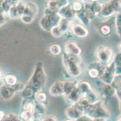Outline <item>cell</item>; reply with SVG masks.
Returning <instances> with one entry per match:
<instances>
[{"label":"cell","instance_id":"d6986e66","mask_svg":"<svg viewBox=\"0 0 121 121\" xmlns=\"http://www.w3.org/2000/svg\"><path fill=\"white\" fill-rule=\"evenodd\" d=\"M72 20L63 18H61L59 24L57 25L59 27V28L62 31L63 34L65 32H68V31L70 30L71 29V27H72V24H73L72 23Z\"/></svg>","mask_w":121,"mask_h":121},{"label":"cell","instance_id":"60d3db41","mask_svg":"<svg viewBox=\"0 0 121 121\" xmlns=\"http://www.w3.org/2000/svg\"><path fill=\"white\" fill-rule=\"evenodd\" d=\"M3 72H2V70H1V68H0V82H1L2 81V79H3Z\"/></svg>","mask_w":121,"mask_h":121},{"label":"cell","instance_id":"5b68a950","mask_svg":"<svg viewBox=\"0 0 121 121\" xmlns=\"http://www.w3.org/2000/svg\"><path fill=\"white\" fill-rule=\"evenodd\" d=\"M121 12V0H110L102 5L99 15L103 18H109Z\"/></svg>","mask_w":121,"mask_h":121},{"label":"cell","instance_id":"74e56055","mask_svg":"<svg viewBox=\"0 0 121 121\" xmlns=\"http://www.w3.org/2000/svg\"><path fill=\"white\" fill-rule=\"evenodd\" d=\"M63 35H65V36H66V38L68 39H72V38H73V34L72 33L71 30H70L65 32V33L63 34Z\"/></svg>","mask_w":121,"mask_h":121},{"label":"cell","instance_id":"603a6c76","mask_svg":"<svg viewBox=\"0 0 121 121\" xmlns=\"http://www.w3.org/2000/svg\"><path fill=\"white\" fill-rule=\"evenodd\" d=\"M77 87H78L79 90L81 92V93H82V96H84V95H86L87 93L91 92L92 90L90 84L86 81L80 82L77 85Z\"/></svg>","mask_w":121,"mask_h":121},{"label":"cell","instance_id":"8d00e7d4","mask_svg":"<svg viewBox=\"0 0 121 121\" xmlns=\"http://www.w3.org/2000/svg\"><path fill=\"white\" fill-rule=\"evenodd\" d=\"M77 121H92L93 119L86 113H83Z\"/></svg>","mask_w":121,"mask_h":121},{"label":"cell","instance_id":"44dd1931","mask_svg":"<svg viewBox=\"0 0 121 121\" xmlns=\"http://www.w3.org/2000/svg\"><path fill=\"white\" fill-rule=\"evenodd\" d=\"M75 18L77 19L81 23V24L85 27L88 26L90 24V23H91V21L87 16L86 14L85 13V11H84V9L81 12H79L78 13H76Z\"/></svg>","mask_w":121,"mask_h":121},{"label":"cell","instance_id":"b9f144b4","mask_svg":"<svg viewBox=\"0 0 121 121\" xmlns=\"http://www.w3.org/2000/svg\"><path fill=\"white\" fill-rule=\"evenodd\" d=\"M4 1V0H0V4H1V3L2 2Z\"/></svg>","mask_w":121,"mask_h":121},{"label":"cell","instance_id":"7c38bea8","mask_svg":"<svg viewBox=\"0 0 121 121\" xmlns=\"http://www.w3.org/2000/svg\"><path fill=\"white\" fill-rule=\"evenodd\" d=\"M83 111L78 106L73 104L67 108L65 110V115L71 121H77L83 114Z\"/></svg>","mask_w":121,"mask_h":121},{"label":"cell","instance_id":"ac0fdd59","mask_svg":"<svg viewBox=\"0 0 121 121\" xmlns=\"http://www.w3.org/2000/svg\"><path fill=\"white\" fill-rule=\"evenodd\" d=\"M67 54L76 56H80L81 53V49L77 44L74 42L69 41L65 44V52Z\"/></svg>","mask_w":121,"mask_h":121},{"label":"cell","instance_id":"e0dca14e","mask_svg":"<svg viewBox=\"0 0 121 121\" xmlns=\"http://www.w3.org/2000/svg\"><path fill=\"white\" fill-rule=\"evenodd\" d=\"M57 13L61 16V18L70 20L73 19L75 16L74 12L72 10L71 5L69 4L59 9Z\"/></svg>","mask_w":121,"mask_h":121},{"label":"cell","instance_id":"e575fe53","mask_svg":"<svg viewBox=\"0 0 121 121\" xmlns=\"http://www.w3.org/2000/svg\"><path fill=\"white\" fill-rule=\"evenodd\" d=\"M9 17L6 14L3 13V12L0 13V27L2 26L4 23H6Z\"/></svg>","mask_w":121,"mask_h":121},{"label":"cell","instance_id":"d4e9b609","mask_svg":"<svg viewBox=\"0 0 121 121\" xmlns=\"http://www.w3.org/2000/svg\"><path fill=\"white\" fill-rule=\"evenodd\" d=\"M22 121H34L33 112L27 110H23V111L19 115Z\"/></svg>","mask_w":121,"mask_h":121},{"label":"cell","instance_id":"f1b7e54d","mask_svg":"<svg viewBox=\"0 0 121 121\" xmlns=\"http://www.w3.org/2000/svg\"><path fill=\"white\" fill-rule=\"evenodd\" d=\"M35 99L37 101L45 105V103L47 101L48 97H47L46 93L43 92V91H42V92H37V93L35 94Z\"/></svg>","mask_w":121,"mask_h":121},{"label":"cell","instance_id":"484cf974","mask_svg":"<svg viewBox=\"0 0 121 121\" xmlns=\"http://www.w3.org/2000/svg\"><path fill=\"white\" fill-rule=\"evenodd\" d=\"M115 29L116 32L118 36L121 37V12L116 13V17H115Z\"/></svg>","mask_w":121,"mask_h":121},{"label":"cell","instance_id":"5bb4252c","mask_svg":"<svg viewBox=\"0 0 121 121\" xmlns=\"http://www.w3.org/2000/svg\"><path fill=\"white\" fill-rule=\"evenodd\" d=\"M71 30L73 35L78 38H85L89 34V31L86 27L78 23L72 24Z\"/></svg>","mask_w":121,"mask_h":121},{"label":"cell","instance_id":"ab89813d","mask_svg":"<svg viewBox=\"0 0 121 121\" xmlns=\"http://www.w3.org/2000/svg\"><path fill=\"white\" fill-rule=\"evenodd\" d=\"M5 115V113L3 110H0V121H3L4 116Z\"/></svg>","mask_w":121,"mask_h":121},{"label":"cell","instance_id":"7402d4cb","mask_svg":"<svg viewBox=\"0 0 121 121\" xmlns=\"http://www.w3.org/2000/svg\"><path fill=\"white\" fill-rule=\"evenodd\" d=\"M36 100L35 99H23L22 102V107L23 110L31 111L33 112L34 108L35 106Z\"/></svg>","mask_w":121,"mask_h":121},{"label":"cell","instance_id":"8fae6325","mask_svg":"<svg viewBox=\"0 0 121 121\" xmlns=\"http://www.w3.org/2000/svg\"><path fill=\"white\" fill-rule=\"evenodd\" d=\"M105 68V65L99 62L91 64L88 68V75L91 78L98 79L104 72Z\"/></svg>","mask_w":121,"mask_h":121},{"label":"cell","instance_id":"ba28073f","mask_svg":"<svg viewBox=\"0 0 121 121\" xmlns=\"http://www.w3.org/2000/svg\"><path fill=\"white\" fill-rule=\"evenodd\" d=\"M113 51L109 47L102 46L99 47L96 51V57L99 63L107 66L113 61Z\"/></svg>","mask_w":121,"mask_h":121},{"label":"cell","instance_id":"8992f818","mask_svg":"<svg viewBox=\"0 0 121 121\" xmlns=\"http://www.w3.org/2000/svg\"><path fill=\"white\" fill-rule=\"evenodd\" d=\"M61 18V16L57 13L44 14L40 19L39 24L43 30L50 32L52 27L59 24Z\"/></svg>","mask_w":121,"mask_h":121},{"label":"cell","instance_id":"3957f363","mask_svg":"<svg viewBox=\"0 0 121 121\" xmlns=\"http://www.w3.org/2000/svg\"><path fill=\"white\" fill-rule=\"evenodd\" d=\"M84 113L92 117L93 120V119L98 117L109 119L110 117V113L105 108L101 99L91 104L90 107Z\"/></svg>","mask_w":121,"mask_h":121},{"label":"cell","instance_id":"4fadbf2b","mask_svg":"<svg viewBox=\"0 0 121 121\" xmlns=\"http://www.w3.org/2000/svg\"><path fill=\"white\" fill-rule=\"evenodd\" d=\"M65 96V99L67 102L72 104V105L78 102L83 97L82 93L79 90L77 85L68 95Z\"/></svg>","mask_w":121,"mask_h":121},{"label":"cell","instance_id":"ffe728a7","mask_svg":"<svg viewBox=\"0 0 121 121\" xmlns=\"http://www.w3.org/2000/svg\"><path fill=\"white\" fill-rule=\"evenodd\" d=\"M21 92V96L22 99H35L36 93L30 87H29L27 84L24 85V88Z\"/></svg>","mask_w":121,"mask_h":121},{"label":"cell","instance_id":"d6a6232c","mask_svg":"<svg viewBox=\"0 0 121 121\" xmlns=\"http://www.w3.org/2000/svg\"><path fill=\"white\" fill-rule=\"evenodd\" d=\"M100 33L103 35V36H107L111 33V28L108 25H103L100 27L99 28Z\"/></svg>","mask_w":121,"mask_h":121},{"label":"cell","instance_id":"836d02e7","mask_svg":"<svg viewBox=\"0 0 121 121\" xmlns=\"http://www.w3.org/2000/svg\"><path fill=\"white\" fill-rule=\"evenodd\" d=\"M113 61L116 67H121V54L120 53L116 54V56L113 57Z\"/></svg>","mask_w":121,"mask_h":121},{"label":"cell","instance_id":"9c48e42d","mask_svg":"<svg viewBox=\"0 0 121 121\" xmlns=\"http://www.w3.org/2000/svg\"><path fill=\"white\" fill-rule=\"evenodd\" d=\"M97 86L100 91L101 96L105 99H108L112 97L115 95V88L112 84H104L98 79Z\"/></svg>","mask_w":121,"mask_h":121},{"label":"cell","instance_id":"7a4b0ae2","mask_svg":"<svg viewBox=\"0 0 121 121\" xmlns=\"http://www.w3.org/2000/svg\"><path fill=\"white\" fill-rule=\"evenodd\" d=\"M63 64L66 72L71 77H78L82 74L81 58L80 56L69 55L66 53H63Z\"/></svg>","mask_w":121,"mask_h":121},{"label":"cell","instance_id":"30bf717a","mask_svg":"<svg viewBox=\"0 0 121 121\" xmlns=\"http://www.w3.org/2000/svg\"><path fill=\"white\" fill-rule=\"evenodd\" d=\"M25 4L26 3L21 1L15 5H12L7 14L9 18L15 19L20 18L21 16L25 9Z\"/></svg>","mask_w":121,"mask_h":121},{"label":"cell","instance_id":"cb8c5ba5","mask_svg":"<svg viewBox=\"0 0 121 121\" xmlns=\"http://www.w3.org/2000/svg\"><path fill=\"white\" fill-rule=\"evenodd\" d=\"M71 5L75 15L76 13H78L82 11L84 9V3L82 1H78V0L75 1Z\"/></svg>","mask_w":121,"mask_h":121},{"label":"cell","instance_id":"83f0119b","mask_svg":"<svg viewBox=\"0 0 121 121\" xmlns=\"http://www.w3.org/2000/svg\"><path fill=\"white\" fill-rule=\"evenodd\" d=\"M76 84L73 82L67 80L64 82V96L68 95L76 87Z\"/></svg>","mask_w":121,"mask_h":121},{"label":"cell","instance_id":"9a60e30c","mask_svg":"<svg viewBox=\"0 0 121 121\" xmlns=\"http://www.w3.org/2000/svg\"><path fill=\"white\" fill-rule=\"evenodd\" d=\"M45 113L46 108L45 105L36 100L35 106L33 110L34 121H40L41 119L45 115Z\"/></svg>","mask_w":121,"mask_h":121},{"label":"cell","instance_id":"4dcf8cb0","mask_svg":"<svg viewBox=\"0 0 121 121\" xmlns=\"http://www.w3.org/2000/svg\"><path fill=\"white\" fill-rule=\"evenodd\" d=\"M3 121H22L20 116L15 113H8L5 115L4 116Z\"/></svg>","mask_w":121,"mask_h":121},{"label":"cell","instance_id":"52a82bcc","mask_svg":"<svg viewBox=\"0 0 121 121\" xmlns=\"http://www.w3.org/2000/svg\"><path fill=\"white\" fill-rule=\"evenodd\" d=\"M38 13V7L36 4L31 2L25 4L24 12L20 17L22 22L25 24H31L34 21Z\"/></svg>","mask_w":121,"mask_h":121},{"label":"cell","instance_id":"6da1fadb","mask_svg":"<svg viewBox=\"0 0 121 121\" xmlns=\"http://www.w3.org/2000/svg\"><path fill=\"white\" fill-rule=\"evenodd\" d=\"M47 76L41 62H37L35 65L33 75L27 82V85L30 87L35 93L42 92L45 86Z\"/></svg>","mask_w":121,"mask_h":121},{"label":"cell","instance_id":"277c9868","mask_svg":"<svg viewBox=\"0 0 121 121\" xmlns=\"http://www.w3.org/2000/svg\"><path fill=\"white\" fill-rule=\"evenodd\" d=\"M22 83L17 82L14 85L3 84L0 87V99L4 101L12 99L16 93L22 90L24 87Z\"/></svg>","mask_w":121,"mask_h":121},{"label":"cell","instance_id":"d590c367","mask_svg":"<svg viewBox=\"0 0 121 121\" xmlns=\"http://www.w3.org/2000/svg\"><path fill=\"white\" fill-rule=\"evenodd\" d=\"M40 121H58L57 117L53 115H48V116H44Z\"/></svg>","mask_w":121,"mask_h":121},{"label":"cell","instance_id":"2e32d148","mask_svg":"<svg viewBox=\"0 0 121 121\" xmlns=\"http://www.w3.org/2000/svg\"><path fill=\"white\" fill-rule=\"evenodd\" d=\"M49 92L52 96L64 95V82L57 81L54 83L51 87Z\"/></svg>","mask_w":121,"mask_h":121},{"label":"cell","instance_id":"1f68e13d","mask_svg":"<svg viewBox=\"0 0 121 121\" xmlns=\"http://www.w3.org/2000/svg\"><path fill=\"white\" fill-rule=\"evenodd\" d=\"M50 32L51 33L52 36H54L55 38H60L63 35V33L60 30L58 25H56V26L52 27L50 30Z\"/></svg>","mask_w":121,"mask_h":121},{"label":"cell","instance_id":"f35d334b","mask_svg":"<svg viewBox=\"0 0 121 121\" xmlns=\"http://www.w3.org/2000/svg\"><path fill=\"white\" fill-rule=\"evenodd\" d=\"M108 119L104 118V117H98V118L93 119V121H107Z\"/></svg>","mask_w":121,"mask_h":121},{"label":"cell","instance_id":"f546056e","mask_svg":"<svg viewBox=\"0 0 121 121\" xmlns=\"http://www.w3.org/2000/svg\"><path fill=\"white\" fill-rule=\"evenodd\" d=\"M49 52L54 56H58L61 53V48L60 45L54 44L49 47Z\"/></svg>","mask_w":121,"mask_h":121},{"label":"cell","instance_id":"4316f807","mask_svg":"<svg viewBox=\"0 0 121 121\" xmlns=\"http://www.w3.org/2000/svg\"><path fill=\"white\" fill-rule=\"evenodd\" d=\"M4 81L5 84L9 85H14L17 82V79L16 76L12 74L5 75L4 77Z\"/></svg>","mask_w":121,"mask_h":121}]
</instances>
